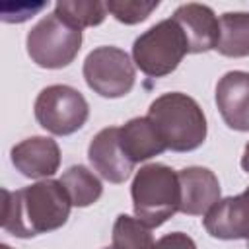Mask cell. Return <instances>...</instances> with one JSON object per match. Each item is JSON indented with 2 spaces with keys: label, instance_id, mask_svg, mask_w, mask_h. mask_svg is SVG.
Segmentation results:
<instances>
[{
  "label": "cell",
  "instance_id": "3",
  "mask_svg": "<svg viewBox=\"0 0 249 249\" xmlns=\"http://www.w3.org/2000/svg\"><path fill=\"white\" fill-rule=\"evenodd\" d=\"M130 196L136 218L148 228H160L179 212V173L165 163H146L132 179Z\"/></svg>",
  "mask_w": 249,
  "mask_h": 249
},
{
  "label": "cell",
  "instance_id": "18",
  "mask_svg": "<svg viewBox=\"0 0 249 249\" xmlns=\"http://www.w3.org/2000/svg\"><path fill=\"white\" fill-rule=\"evenodd\" d=\"M152 228H148L142 220L128 216V214H119L115 224H113V249H154V237H152Z\"/></svg>",
  "mask_w": 249,
  "mask_h": 249
},
{
  "label": "cell",
  "instance_id": "19",
  "mask_svg": "<svg viewBox=\"0 0 249 249\" xmlns=\"http://www.w3.org/2000/svg\"><path fill=\"white\" fill-rule=\"evenodd\" d=\"M107 12L121 23L124 25H134L140 23L144 19H148V16L160 6L158 0L146 2V0H109L105 2Z\"/></svg>",
  "mask_w": 249,
  "mask_h": 249
},
{
  "label": "cell",
  "instance_id": "17",
  "mask_svg": "<svg viewBox=\"0 0 249 249\" xmlns=\"http://www.w3.org/2000/svg\"><path fill=\"white\" fill-rule=\"evenodd\" d=\"M54 14L76 29L95 27L105 21L107 6L97 0H58L54 4Z\"/></svg>",
  "mask_w": 249,
  "mask_h": 249
},
{
  "label": "cell",
  "instance_id": "6",
  "mask_svg": "<svg viewBox=\"0 0 249 249\" xmlns=\"http://www.w3.org/2000/svg\"><path fill=\"white\" fill-rule=\"evenodd\" d=\"M84 80L89 89L107 99L124 97L136 82V66L126 51L103 45L93 49L82 66Z\"/></svg>",
  "mask_w": 249,
  "mask_h": 249
},
{
  "label": "cell",
  "instance_id": "5",
  "mask_svg": "<svg viewBox=\"0 0 249 249\" xmlns=\"http://www.w3.org/2000/svg\"><path fill=\"white\" fill-rule=\"evenodd\" d=\"M29 58L47 70H58L74 62L82 49V29L62 21L54 12L41 18L27 33Z\"/></svg>",
  "mask_w": 249,
  "mask_h": 249
},
{
  "label": "cell",
  "instance_id": "15",
  "mask_svg": "<svg viewBox=\"0 0 249 249\" xmlns=\"http://www.w3.org/2000/svg\"><path fill=\"white\" fill-rule=\"evenodd\" d=\"M216 51L230 58L249 56V12H226L220 18Z\"/></svg>",
  "mask_w": 249,
  "mask_h": 249
},
{
  "label": "cell",
  "instance_id": "4",
  "mask_svg": "<svg viewBox=\"0 0 249 249\" xmlns=\"http://www.w3.org/2000/svg\"><path fill=\"white\" fill-rule=\"evenodd\" d=\"M187 53L185 33L173 18L158 21L132 43V62L150 78L171 74Z\"/></svg>",
  "mask_w": 249,
  "mask_h": 249
},
{
  "label": "cell",
  "instance_id": "22",
  "mask_svg": "<svg viewBox=\"0 0 249 249\" xmlns=\"http://www.w3.org/2000/svg\"><path fill=\"white\" fill-rule=\"evenodd\" d=\"M239 163H241V169L249 173V142L245 144V150H243V156H241V161Z\"/></svg>",
  "mask_w": 249,
  "mask_h": 249
},
{
  "label": "cell",
  "instance_id": "11",
  "mask_svg": "<svg viewBox=\"0 0 249 249\" xmlns=\"http://www.w3.org/2000/svg\"><path fill=\"white\" fill-rule=\"evenodd\" d=\"M14 167L29 179H49L60 167V148L49 136H29L10 152Z\"/></svg>",
  "mask_w": 249,
  "mask_h": 249
},
{
  "label": "cell",
  "instance_id": "25",
  "mask_svg": "<svg viewBox=\"0 0 249 249\" xmlns=\"http://www.w3.org/2000/svg\"><path fill=\"white\" fill-rule=\"evenodd\" d=\"M247 249H249V241H247Z\"/></svg>",
  "mask_w": 249,
  "mask_h": 249
},
{
  "label": "cell",
  "instance_id": "16",
  "mask_svg": "<svg viewBox=\"0 0 249 249\" xmlns=\"http://www.w3.org/2000/svg\"><path fill=\"white\" fill-rule=\"evenodd\" d=\"M58 181L66 189V193L72 200V206H78V208L91 206L103 195V185L97 179V175L80 163L70 165Z\"/></svg>",
  "mask_w": 249,
  "mask_h": 249
},
{
  "label": "cell",
  "instance_id": "7",
  "mask_svg": "<svg viewBox=\"0 0 249 249\" xmlns=\"http://www.w3.org/2000/svg\"><path fill=\"white\" fill-rule=\"evenodd\" d=\"M37 123L54 136H68L80 130L89 117V103L72 86L53 84L39 91L35 105Z\"/></svg>",
  "mask_w": 249,
  "mask_h": 249
},
{
  "label": "cell",
  "instance_id": "23",
  "mask_svg": "<svg viewBox=\"0 0 249 249\" xmlns=\"http://www.w3.org/2000/svg\"><path fill=\"white\" fill-rule=\"evenodd\" d=\"M0 249H12V247H10V245H6V243H2V245H0Z\"/></svg>",
  "mask_w": 249,
  "mask_h": 249
},
{
  "label": "cell",
  "instance_id": "21",
  "mask_svg": "<svg viewBox=\"0 0 249 249\" xmlns=\"http://www.w3.org/2000/svg\"><path fill=\"white\" fill-rule=\"evenodd\" d=\"M154 249H196V243L191 235L183 231H171V233L161 235L154 243Z\"/></svg>",
  "mask_w": 249,
  "mask_h": 249
},
{
  "label": "cell",
  "instance_id": "20",
  "mask_svg": "<svg viewBox=\"0 0 249 249\" xmlns=\"http://www.w3.org/2000/svg\"><path fill=\"white\" fill-rule=\"evenodd\" d=\"M43 8H45L43 2L41 4H33V6H29V4H6V6H2V21H6V23H21V21L33 18V14L43 10Z\"/></svg>",
  "mask_w": 249,
  "mask_h": 249
},
{
  "label": "cell",
  "instance_id": "2",
  "mask_svg": "<svg viewBox=\"0 0 249 249\" xmlns=\"http://www.w3.org/2000/svg\"><path fill=\"white\" fill-rule=\"evenodd\" d=\"M171 152H193L206 140V117L200 105L187 93L169 91L150 103L146 115Z\"/></svg>",
  "mask_w": 249,
  "mask_h": 249
},
{
  "label": "cell",
  "instance_id": "12",
  "mask_svg": "<svg viewBox=\"0 0 249 249\" xmlns=\"http://www.w3.org/2000/svg\"><path fill=\"white\" fill-rule=\"evenodd\" d=\"M185 33L189 53L198 54L216 49L220 37V19L206 4H181L171 16Z\"/></svg>",
  "mask_w": 249,
  "mask_h": 249
},
{
  "label": "cell",
  "instance_id": "13",
  "mask_svg": "<svg viewBox=\"0 0 249 249\" xmlns=\"http://www.w3.org/2000/svg\"><path fill=\"white\" fill-rule=\"evenodd\" d=\"M179 173L181 206L179 212L187 216H206L210 208L220 200V181L208 167L191 165Z\"/></svg>",
  "mask_w": 249,
  "mask_h": 249
},
{
  "label": "cell",
  "instance_id": "10",
  "mask_svg": "<svg viewBox=\"0 0 249 249\" xmlns=\"http://www.w3.org/2000/svg\"><path fill=\"white\" fill-rule=\"evenodd\" d=\"M216 107L231 130L249 132V72L230 70L218 80Z\"/></svg>",
  "mask_w": 249,
  "mask_h": 249
},
{
  "label": "cell",
  "instance_id": "24",
  "mask_svg": "<svg viewBox=\"0 0 249 249\" xmlns=\"http://www.w3.org/2000/svg\"><path fill=\"white\" fill-rule=\"evenodd\" d=\"M103 249H113V247H103Z\"/></svg>",
  "mask_w": 249,
  "mask_h": 249
},
{
  "label": "cell",
  "instance_id": "8",
  "mask_svg": "<svg viewBox=\"0 0 249 249\" xmlns=\"http://www.w3.org/2000/svg\"><path fill=\"white\" fill-rule=\"evenodd\" d=\"M91 167L109 183H124L134 171V163L126 158L119 140V126L101 128L88 146Z\"/></svg>",
  "mask_w": 249,
  "mask_h": 249
},
{
  "label": "cell",
  "instance_id": "14",
  "mask_svg": "<svg viewBox=\"0 0 249 249\" xmlns=\"http://www.w3.org/2000/svg\"><path fill=\"white\" fill-rule=\"evenodd\" d=\"M119 140L123 152L134 165L167 150L161 134L148 117H134L119 126Z\"/></svg>",
  "mask_w": 249,
  "mask_h": 249
},
{
  "label": "cell",
  "instance_id": "1",
  "mask_svg": "<svg viewBox=\"0 0 249 249\" xmlns=\"http://www.w3.org/2000/svg\"><path fill=\"white\" fill-rule=\"evenodd\" d=\"M2 230L21 239L62 228L72 210L66 189L54 179H41L19 191L2 189Z\"/></svg>",
  "mask_w": 249,
  "mask_h": 249
},
{
  "label": "cell",
  "instance_id": "9",
  "mask_svg": "<svg viewBox=\"0 0 249 249\" xmlns=\"http://www.w3.org/2000/svg\"><path fill=\"white\" fill-rule=\"evenodd\" d=\"M202 224L216 239L249 241V187L235 196L220 198L204 216Z\"/></svg>",
  "mask_w": 249,
  "mask_h": 249
}]
</instances>
